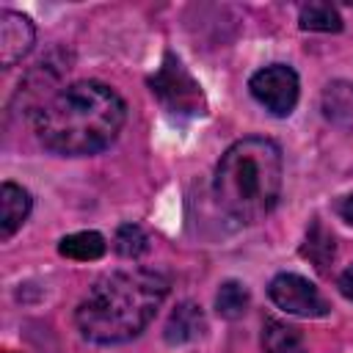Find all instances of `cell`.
<instances>
[{"label":"cell","instance_id":"5bb4252c","mask_svg":"<svg viewBox=\"0 0 353 353\" xmlns=\"http://www.w3.org/2000/svg\"><path fill=\"white\" fill-rule=\"evenodd\" d=\"M248 290L240 284V281H223L221 284V290H218V295H215V312L221 314V317H226V320H237V317H243L245 314V309H248Z\"/></svg>","mask_w":353,"mask_h":353},{"label":"cell","instance_id":"9c48e42d","mask_svg":"<svg viewBox=\"0 0 353 353\" xmlns=\"http://www.w3.org/2000/svg\"><path fill=\"white\" fill-rule=\"evenodd\" d=\"M204 328H207V320H204L201 309H199L196 303L185 301V303H179V306L171 312L163 336H165L168 345H188V342L199 339V336L204 334Z\"/></svg>","mask_w":353,"mask_h":353},{"label":"cell","instance_id":"5b68a950","mask_svg":"<svg viewBox=\"0 0 353 353\" xmlns=\"http://www.w3.org/2000/svg\"><path fill=\"white\" fill-rule=\"evenodd\" d=\"M248 91L273 116H290L295 110V105H298L301 83H298V74H295L292 66L270 63V66H265V69L251 74Z\"/></svg>","mask_w":353,"mask_h":353},{"label":"cell","instance_id":"ba28073f","mask_svg":"<svg viewBox=\"0 0 353 353\" xmlns=\"http://www.w3.org/2000/svg\"><path fill=\"white\" fill-rule=\"evenodd\" d=\"M30 193L22 185L3 182L0 188V240H11L14 232L30 215Z\"/></svg>","mask_w":353,"mask_h":353},{"label":"cell","instance_id":"9a60e30c","mask_svg":"<svg viewBox=\"0 0 353 353\" xmlns=\"http://www.w3.org/2000/svg\"><path fill=\"white\" fill-rule=\"evenodd\" d=\"M113 248H116L119 256L138 259L141 254H146V248H149V237H146V232H143L138 223H121V226L116 229Z\"/></svg>","mask_w":353,"mask_h":353},{"label":"cell","instance_id":"3957f363","mask_svg":"<svg viewBox=\"0 0 353 353\" xmlns=\"http://www.w3.org/2000/svg\"><path fill=\"white\" fill-rule=\"evenodd\" d=\"M281 149L276 141L251 135L232 143L215 168V199L221 210L240 221H262L279 201L281 193Z\"/></svg>","mask_w":353,"mask_h":353},{"label":"cell","instance_id":"8992f818","mask_svg":"<svg viewBox=\"0 0 353 353\" xmlns=\"http://www.w3.org/2000/svg\"><path fill=\"white\" fill-rule=\"evenodd\" d=\"M268 295L281 312L295 314V317H323V314H328V301L320 295V290L309 279H303L298 273H279L270 281Z\"/></svg>","mask_w":353,"mask_h":353},{"label":"cell","instance_id":"30bf717a","mask_svg":"<svg viewBox=\"0 0 353 353\" xmlns=\"http://www.w3.org/2000/svg\"><path fill=\"white\" fill-rule=\"evenodd\" d=\"M262 353H303V336L298 328L270 317L262 325Z\"/></svg>","mask_w":353,"mask_h":353},{"label":"cell","instance_id":"d6986e66","mask_svg":"<svg viewBox=\"0 0 353 353\" xmlns=\"http://www.w3.org/2000/svg\"><path fill=\"white\" fill-rule=\"evenodd\" d=\"M8 353H11V350H8Z\"/></svg>","mask_w":353,"mask_h":353},{"label":"cell","instance_id":"4fadbf2b","mask_svg":"<svg viewBox=\"0 0 353 353\" xmlns=\"http://www.w3.org/2000/svg\"><path fill=\"white\" fill-rule=\"evenodd\" d=\"M298 22H301L303 30H317V33L342 30V17L331 3H306V6H301Z\"/></svg>","mask_w":353,"mask_h":353},{"label":"cell","instance_id":"ac0fdd59","mask_svg":"<svg viewBox=\"0 0 353 353\" xmlns=\"http://www.w3.org/2000/svg\"><path fill=\"white\" fill-rule=\"evenodd\" d=\"M336 284H339V292H342L345 298H350V301H353V268H347V270L339 276V281H336Z\"/></svg>","mask_w":353,"mask_h":353},{"label":"cell","instance_id":"7a4b0ae2","mask_svg":"<svg viewBox=\"0 0 353 353\" xmlns=\"http://www.w3.org/2000/svg\"><path fill=\"white\" fill-rule=\"evenodd\" d=\"M168 295V279L152 268L102 276L74 312L77 331L94 345H121L138 336Z\"/></svg>","mask_w":353,"mask_h":353},{"label":"cell","instance_id":"277c9868","mask_svg":"<svg viewBox=\"0 0 353 353\" xmlns=\"http://www.w3.org/2000/svg\"><path fill=\"white\" fill-rule=\"evenodd\" d=\"M149 88L160 99V105L174 116H201L207 110V99L199 80L171 52H165L163 63L149 77Z\"/></svg>","mask_w":353,"mask_h":353},{"label":"cell","instance_id":"7c38bea8","mask_svg":"<svg viewBox=\"0 0 353 353\" xmlns=\"http://www.w3.org/2000/svg\"><path fill=\"white\" fill-rule=\"evenodd\" d=\"M323 113L339 127H353V83H331L323 94Z\"/></svg>","mask_w":353,"mask_h":353},{"label":"cell","instance_id":"e0dca14e","mask_svg":"<svg viewBox=\"0 0 353 353\" xmlns=\"http://www.w3.org/2000/svg\"><path fill=\"white\" fill-rule=\"evenodd\" d=\"M336 212H339V218H342V221L353 223V193H347L345 199H339V204H336Z\"/></svg>","mask_w":353,"mask_h":353},{"label":"cell","instance_id":"8fae6325","mask_svg":"<svg viewBox=\"0 0 353 353\" xmlns=\"http://www.w3.org/2000/svg\"><path fill=\"white\" fill-rule=\"evenodd\" d=\"M58 251L61 256H69L77 262H94L108 251V243L99 232H74L58 243Z\"/></svg>","mask_w":353,"mask_h":353},{"label":"cell","instance_id":"52a82bcc","mask_svg":"<svg viewBox=\"0 0 353 353\" xmlns=\"http://www.w3.org/2000/svg\"><path fill=\"white\" fill-rule=\"evenodd\" d=\"M36 41V28L25 14L3 11L0 14V66L11 69L19 63Z\"/></svg>","mask_w":353,"mask_h":353},{"label":"cell","instance_id":"6da1fadb","mask_svg":"<svg viewBox=\"0 0 353 353\" xmlns=\"http://www.w3.org/2000/svg\"><path fill=\"white\" fill-rule=\"evenodd\" d=\"M127 121L124 99L99 80L61 88L36 116V138L63 157H85L110 146Z\"/></svg>","mask_w":353,"mask_h":353},{"label":"cell","instance_id":"2e32d148","mask_svg":"<svg viewBox=\"0 0 353 353\" xmlns=\"http://www.w3.org/2000/svg\"><path fill=\"white\" fill-rule=\"evenodd\" d=\"M303 256H309L317 268H325L334 259V237L323 229L320 221L312 223L309 234H306V245H303Z\"/></svg>","mask_w":353,"mask_h":353}]
</instances>
